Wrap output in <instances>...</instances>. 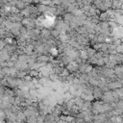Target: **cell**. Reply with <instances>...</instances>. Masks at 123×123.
<instances>
[{"instance_id": "cell-1", "label": "cell", "mask_w": 123, "mask_h": 123, "mask_svg": "<svg viewBox=\"0 0 123 123\" xmlns=\"http://www.w3.org/2000/svg\"><path fill=\"white\" fill-rule=\"evenodd\" d=\"M103 95V91L98 87V86H93V92H92V96L94 99L100 100L101 97Z\"/></svg>"}, {"instance_id": "cell-2", "label": "cell", "mask_w": 123, "mask_h": 123, "mask_svg": "<svg viewBox=\"0 0 123 123\" xmlns=\"http://www.w3.org/2000/svg\"><path fill=\"white\" fill-rule=\"evenodd\" d=\"M119 87H122V85L119 84L117 81H115V82H111V83L107 84V88H108L109 90H114V89L119 88Z\"/></svg>"}, {"instance_id": "cell-3", "label": "cell", "mask_w": 123, "mask_h": 123, "mask_svg": "<svg viewBox=\"0 0 123 123\" xmlns=\"http://www.w3.org/2000/svg\"><path fill=\"white\" fill-rule=\"evenodd\" d=\"M48 56H49V55H43V54H41V55L37 56V62H45V63H47L48 61H49Z\"/></svg>"}, {"instance_id": "cell-4", "label": "cell", "mask_w": 123, "mask_h": 123, "mask_svg": "<svg viewBox=\"0 0 123 123\" xmlns=\"http://www.w3.org/2000/svg\"><path fill=\"white\" fill-rule=\"evenodd\" d=\"M36 8H37V12H40V13H45L47 11V6H44L42 4H38Z\"/></svg>"}, {"instance_id": "cell-5", "label": "cell", "mask_w": 123, "mask_h": 123, "mask_svg": "<svg viewBox=\"0 0 123 123\" xmlns=\"http://www.w3.org/2000/svg\"><path fill=\"white\" fill-rule=\"evenodd\" d=\"M69 72H68V70L65 68V67H63L62 68V72L59 74V76L60 77H62V78H64V79H66V77H68L69 76Z\"/></svg>"}, {"instance_id": "cell-6", "label": "cell", "mask_w": 123, "mask_h": 123, "mask_svg": "<svg viewBox=\"0 0 123 123\" xmlns=\"http://www.w3.org/2000/svg\"><path fill=\"white\" fill-rule=\"evenodd\" d=\"M29 75H30L32 78H37V76H38V71H37V70H30Z\"/></svg>"}, {"instance_id": "cell-7", "label": "cell", "mask_w": 123, "mask_h": 123, "mask_svg": "<svg viewBox=\"0 0 123 123\" xmlns=\"http://www.w3.org/2000/svg\"><path fill=\"white\" fill-rule=\"evenodd\" d=\"M114 90H115V92L117 93L119 99H122V96H123V88H122V87H119V88H116V89H114Z\"/></svg>"}, {"instance_id": "cell-8", "label": "cell", "mask_w": 123, "mask_h": 123, "mask_svg": "<svg viewBox=\"0 0 123 123\" xmlns=\"http://www.w3.org/2000/svg\"><path fill=\"white\" fill-rule=\"evenodd\" d=\"M115 50H116V52H117V54H122V52H123V45L121 44V45H119V46H117V47L115 48Z\"/></svg>"}, {"instance_id": "cell-9", "label": "cell", "mask_w": 123, "mask_h": 123, "mask_svg": "<svg viewBox=\"0 0 123 123\" xmlns=\"http://www.w3.org/2000/svg\"><path fill=\"white\" fill-rule=\"evenodd\" d=\"M32 79H33V78H32L29 74H27V75L23 78V81H24V82H31V81H32Z\"/></svg>"}, {"instance_id": "cell-10", "label": "cell", "mask_w": 123, "mask_h": 123, "mask_svg": "<svg viewBox=\"0 0 123 123\" xmlns=\"http://www.w3.org/2000/svg\"><path fill=\"white\" fill-rule=\"evenodd\" d=\"M5 89H6V87H4V86H0V98H2V97L4 96Z\"/></svg>"}, {"instance_id": "cell-11", "label": "cell", "mask_w": 123, "mask_h": 123, "mask_svg": "<svg viewBox=\"0 0 123 123\" xmlns=\"http://www.w3.org/2000/svg\"><path fill=\"white\" fill-rule=\"evenodd\" d=\"M4 77H5V75H4V74H3V73L0 71V81H1L2 79H4Z\"/></svg>"}]
</instances>
